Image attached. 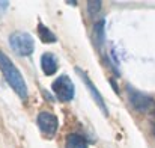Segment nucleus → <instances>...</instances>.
<instances>
[{
	"mask_svg": "<svg viewBox=\"0 0 155 148\" xmlns=\"http://www.w3.org/2000/svg\"><path fill=\"white\" fill-rule=\"evenodd\" d=\"M0 70L6 79V82L9 83V86L15 91V94H18L21 98L27 97V85L20 73V70L12 64V60L0 50Z\"/></svg>",
	"mask_w": 155,
	"mask_h": 148,
	"instance_id": "nucleus-1",
	"label": "nucleus"
},
{
	"mask_svg": "<svg viewBox=\"0 0 155 148\" xmlns=\"http://www.w3.org/2000/svg\"><path fill=\"white\" fill-rule=\"evenodd\" d=\"M9 44H11L12 50L20 56H29V54L33 53V49H35L33 38L29 33H24V32L12 33L9 36Z\"/></svg>",
	"mask_w": 155,
	"mask_h": 148,
	"instance_id": "nucleus-2",
	"label": "nucleus"
},
{
	"mask_svg": "<svg viewBox=\"0 0 155 148\" xmlns=\"http://www.w3.org/2000/svg\"><path fill=\"white\" fill-rule=\"evenodd\" d=\"M53 92L56 94V97L60 101H71L74 98V83L68 76H60L57 77L51 85Z\"/></svg>",
	"mask_w": 155,
	"mask_h": 148,
	"instance_id": "nucleus-3",
	"label": "nucleus"
},
{
	"mask_svg": "<svg viewBox=\"0 0 155 148\" xmlns=\"http://www.w3.org/2000/svg\"><path fill=\"white\" fill-rule=\"evenodd\" d=\"M127 91H128V100H130L131 106L136 110H139V112H149V110H152L155 107V101L151 97H148L146 94H142V92L133 89L131 86H128Z\"/></svg>",
	"mask_w": 155,
	"mask_h": 148,
	"instance_id": "nucleus-4",
	"label": "nucleus"
},
{
	"mask_svg": "<svg viewBox=\"0 0 155 148\" xmlns=\"http://www.w3.org/2000/svg\"><path fill=\"white\" fill-rule=\"evenodd\" d=\"M36 122H38V127L42 132V135L47 138H53L57 132V127H59V121H57L56 115L51 112H47V110L39 112Z\"/></svg>",
	"mask_w": 155,
	"mask_h": 148,
	"instance_id": "nucleus-5",
	"label": "nucleus"
},
{
	"mask_svg": "<svg viewBox=\"0 0 155 148\" xmlns=\"http://www.w3.org/2000/svg\"><path fill=\"white\" fill-rule=\"evenodd\" d=\"M75 70H77V73H78V76H80V77L83 79V82H84V85H86V88L89 89V92H91V95H92V98L95 100V103H97V104H98V106L101 107V110H103L104 113L107 115L108 112H107V107H105V103H104V98H103V97H101V94L98 92V89L95 88V85L92 83V80H91V79H89V77H87V76H86V74H84V73H83V71L80 70V68H75Z\"/></svg>",
	"mask_w": 155,
	"mask_h": 148,
	"instance_id": "nucleus-6",
	"label": "nucleus"
},
{
	"mask_svg": "<svg viewBox=\"0 0 155 148\" xmlns=\"http://www.w3.org/2000/svg\"><path fill=\"white\" fill-rule=\"evenodd\" d=\"M41 68L44 71V74L51 76L57 71V59L54 57L53 53H44L41 57Z\"/></svg>",
	"mask_w": 155,
	"mask_h": 148,
	"instance_id": "nucleus-7",
	"label": "nucleus"
},
{
	"mask_svg": "<svg viewBox=\"0 0 155 148\" xmlns=\"http://www.w3.org/2000/svg\"><path fill=\"white\" fill-rule=\"evenodd\" d=\"M65 145H66V148H87V142L81 135L69 133L65 139Z\"/></svg>",
	"mask_w": 155,
	"mask_h": 148,
	"instance_id": "nucleus-8",
	"label": "nucleus"
},
{
	"mask_svg": "<svg viewBox=\"0 0 155 148\" xmlns=\"http://www.w3.org/2000/svg\"><path fill=\"white\" fill-rule=\"evenodd\" d=\"M38 33H39V38L42 43H54L56 41V35L42 23L38 24Z\"/></svg>",
	"mask_w": 155,
	"mask_h": 148,
	"instance_id": "nucleus-9",
	"label": "nucleus"
},
{
	"mask_svg": "<svg viewBox=\"0 0 155 148\" xmlns=\"http://www.w3.org/2000/svg\"><path fill=\"white\" fill-rule=\"evenodd\" d=\"M95 33H97V40H98V44H103L104 43V21L101 20L97 26H95Z\"/></svg>",
	"mask_w": 155,
	"mask_h": 148,
	"instance_id": "nucleus-10",
	"label": "nucleus"
},
{
	"mask_svg": "<svg viewBox=\"0 0 155 148\" xmlns=\"http://www.w3.org/2000/svg\"><path fill=\"white\" fill-rule=\"evenodd\" d=\"M87 8H89V12L94 15L97 11H100V8H101V2H89V3H87Z\"/></svg>",
	"mask_w": 155,
	"mask_h": 148,
	"instance_id": "nucleus-11",
	"label": "nucleus"
}]
</instances>
